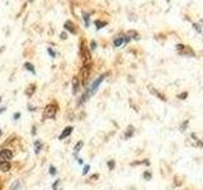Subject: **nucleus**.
Returning a JSON list of instances; mask_svg holds the SVG:
<instances>
[{"mask_svg": "<svg viewBox=\"0 0 203 190\" xmlns=\"http://www.w3.org/2000/svg\"><path fill=\"white\" fill-rule=\"evenodd\" d=\"M1 51H3V47H1V48H0V52H1Z\"/></svg>", "mask_w": 203, "mask_h": 190, "instance_id": "obj_33", "label": "nucleus"}, {"mask_svg": "<svg viewBox=\"0 0 203 190\" xmlns=\"http://www.w3.org/2000/svg\"><path fill=\"white\" fill-rule=\"evenodd\" d=\"M187 95H188V94H187V93H184V94L179 95V98H180V99H183V98H187Z\"/></svg>", "mask_w": 203, "mask_h": 190, "instance_id": "obj_27", "label": "nucleus"}, {"mask_svg": "<svg viewBox=\"0 0 203 190\" xmlns=\"http://www.w3.org/2000/svg\"><path fill=\"white\" fill-rule=\"evenodd\" d=\"M56 174H57V170H56V167H55L53 165H51V166H50V175H51V176H55Z\"/></svg>", "mask_w": 203, "mask_h": 190, "instance_id": "obj_17", "label": "nucleus"}, {"mask_svg": "<svg viewBox=\"0 0 203 190\" xmlns=\"http://www.w3.org/2000/svg\"><path fill=\"white\" fill-rule=\"evenodd\" d=\"M0 136H1V131H0Z\"/></svg>", "mask_w": 203, "mask_h": 190, "instance_id": "obj_34", "label": "nucleus"}, {"mask_svg": "<svg viewBox=\"0 0 203 190\" xmlns=\"http://www.w3.org/2000/svg\"><path fill=\"white\" fill-rule=\"evenodd\" d=\"M12 158H13V152L10 150L4 148L0 151V161H10Z\"/></svg>", "mask_w": 203, "mask_h": 190, "instance_id": "obj_3", "label": "nucleus"}, {"mask_svg": "<svg viewBox=\"0 0 203 190\" xmlns=\"http://www.w3.org/2000/svg\"><path fill=\"white\" fill-rule=\"evenodd\" d=\"M201 23H202V24H203V19H201Z\"/></svg>", "mask_w": 203, "mask_h": 190, "instance_id": "obj_32", "label": "nucleus"}, {"mask_svg": "<svg viewBox=\"0 0 203 190\" xmlns=\"http://www.w3.org/2000/svg\"><path fill=\"white\" fill-rule=\"evenodd\" d=\"M74 28H75V27H74V24H72V22H71V20H67V22L65 23V29H66V31H70L72 34H75V33H76V31H75Z\"/></svg>", "mask_w": 203, "mask_h": 190, "instance_id": "obj_8", "label": "nucleus"}, {"mask_svg": "<svg viewBox=\"0 0 203 190\" xmlns=\"http://www.w3.org/2000/svg\"><path fill=\"white\" fill-rule=\"evenodd\" d=\"M72 85H74L72 93H74V94H76V93L80 90V84H79V80H77V79H74V81H72Z\"/></svg>", "mask_w": 203, "mask_h": 190, "instance_id": "obj_9", "label": "nucleus"}, {"mask_svg": "<svg viewBox=\"0 0 203 190\" xmlns=\"http://www.w3.org/2000/svg\"><path fill=\"white\" fill-rule=\"evenodd\" d=\"M5 109H6L5 107H3V108H0V113H4V112H5Z\"/></svg>", "mask_w": 203, "mask_h": 190, "instance_id": "obj_29", "label": "nucleus"}, {"mask_svg": "<svg viewBox=\"0 0 203 190\" xmlns=\"http://www.w3.org/2000/svg\"><path fill=\"white\" fill-rule=\"evenodd\" d=\"M61 38H62V39H66V33H65V32L61 33Z\"/></svg>", "mask_w": 203, "mask_h": 190, "instance_id": "obj_28", "label": "nucleus"}, {"mask_svg": "<svg viewBox=\"0 0 203 190\" xmlns=\"http://www.w3.org/2000/svg\"><path fill=\"white\" fill-rule=\"evenodd\" d=\"M0 103H1V98H0Z\"/></svg>", "mask_w": 203, "mask_h": 190, "instance_id": "obj_35", "label": "nucleus"}, {"mask_svg": "<svg viewBox=\"0 0 203 190\" xmlns=\"http://www.w3.org/2000/svg\"><path fill=\"white\" fill-rule=\"evenodd\" d=\"M47 52L50 53V56H51V57H55V56H56V53H55V52H53V51H52V49H51L50 47L47 48Z\"/></svg>", "mask_w": 203, "mask_h": 190, "instance_id": "obj_23", "label": "nucleus"}, {"mask_svg": "<svg viewBox=\"0 0 203 190\" xmlns=\"http://www.w3.org/2000/svg\"><path fill=\"white\" fill-rule=\"evenodd\" d=\"M19 118H20V113H14L13 114V119H14V120H18Z\"/></svg>", "mask_w": 203, "mask_h": 190, "instance_id": "obj_25", "label": "nucleus"}, {"mask_svg": "<svg viewBox=\"0 0 203 190\" xmlns=\"http://www.w3.org/2000/svg\"><path fill=\"white\" fill-rule=\"evenodd\" d=\"M84 20H85V26L89 27V14H88V15L84 14Z\"/></svg>", "mask_w": 203, "mask_h": 190, "instance_id": "obj_22", "label": "nucleus"}, {"mask_svg": "<svg viewBox=\"0 0 203 190\" xmlns=\"http://www.w3.org/2000/svg\"><path fill=\"white\" fill-rule=\"evenodd\" d=\"M107 76V74H103L100 75L97 80H94L92 84H90V86H88V89H86V91H85V94L81 96V100L79 102V104H81V103H84V102H86L92 95H94L97 91H98V89H99V86H100V84L103 82V80H104V77Z\"/></svg>", "mask_w": 203, "mask_h": 190, "instance_id": "obj_1", "label": "nucleus"}, {"mask_svg": "<svg viewBox=\"0 0 203 190\" xmlns=\"http://www.w3.org/2000/svg\"><path fill=\"white\" fill-rule=\"evenodd\" d=\"M77 162H79V165H83V158H77Z\"/></svg>", "mask_w": 203, "mask_h": 190, "instance_id": "obj_30", "label": "nucleus"}, {"mask_svg": "<svg viewBox=\"0 0 203 190\" xmlns=\"http://www.w3.org/2000/svg\"><path fill=\"white\" fill-rule=\"evenodd\" d=\"M10 167H12L10 161H0V171L6 172V171L10 170Z\"/></svg>", "mask_w": 203, "mask_h": 190, "instance_id": "obj_5", "label": "nucleus"}, {"mask_svg": "<svg viewBox=\"0 0 203 190\" xmlns=\"http://www.w3.org/2000/svg\"><path fill=\"white\" fill-rule=\"evenodd\" d=\"M60 183H61V180H59V179H57V180H56V181L52 184V190H57V189H59V186H60Z\"/></svg>", "mask_w": 203, "mask_h": 190, "instance_id": "obj_19", "label": "nucleus"}, {"mask_svg": "<svg viewBox=\"0 0 203 190\" xmlns=\"http://www.w3.org/2000/svg\"><path fill=\"white\" fill-rule=\"evenodd\" d=\"M95 26H97V29H100L102 27L107 26V22H102V20H95Z\"/></svg>", "mask_w": 203, "mask_h": 190, "instance_id": "obj_15", "label": "nucleus"}, {"mask_svg": "<svg viewBox=\"0 0 203 190\" xmlns=\"http://www.w3.org/2000/svg\"><path fill=\"white\" fill-rule=\"evenodd\" d=\"M32 134H36V128H34V127L32 128Z\"/></svg>", "mask_w": 203, "mask_h": 190, "instance_id": "obj_31", "label": "nucleus"}, {"mask_svg": "<svg viewBox=\"0 0 203 190\" xmlns=\"http://www.w3.org/2000/svg\"><path fill=\"white\" fill-rule=\"evenodd\" d=\"M24 67H26V70H28L29 72H32V74H36V70H34V66L31 64V62H26L24 64Z\"/></svg>", "mask_w": 203, "mask_h": 190, "instance_id": "obj_12", "label": "nucleus"}, {"mask_svg": "<svg viewBox=\"0 0 203 190\" xmlns=\"http://www.w3.org/2000/svg\"><path fill=\"white\" fill-rule=\"evenodd\" d=\"M89 170H90V165H85L84 169H83V175H86L89 172Z\"/></svg>", "mask_w": 203, "mask_h": 190, "instance_id": "obj_20", "label": "nucleus"}, {"mask_svg": "<svg viewBox=\"0 0 203 190\" xmlns=\"http://www.w3.org/2000/svg\"><path fill=\"white\" fill-rule=\"evenodd\" d=\"M143 178H145V179H146V180H150V179H151V174H150V172H147V171H146V172H145V174H143Z\"/></svg>", "mask_w": 203, "mask_h": 190, "instance_id": "obj_24", "label": "nucleus"}, {"mask_svg": "<svg viewBox=\"0 0 203 190\" xmlns=\"http://www.w3.org/2000/svg\"><path fill=\"white\" fill-rule=\"evenodd\" d=\"M166 1H168V3H169V1H170V0H166Z\"/></svg>", "mask_w": 203, "mask_h": 190, "instance_id": "obj_36", "label": "nucleus"}, {"mask_svg": "<svg viewBox=\"0 0 203 190\" xmlns=\"http://www.w3.org/2000/svg\"><path fill=\"white\" fill-rule=\"evenodd\" d=\"M84 146V143H83V141H80V142H77L76 145H75V147H74V152H75V156L77 155V152L81 150V147Z\"/></svg>", "mask_w": 203, "mask_h": 190, "instance_id": "obj_13", "label": "nucleus"}, {"mask_svg": "<svg viewBox=\"0 0 203 190\" xmlns=\"http://www.w3.org/2000/svg\"><path fill=\"white\" fill-rule=\"evenodd\" d=\"M90 47H92V49H95V47H97V43H95V41H92V43H90Z\"/></svg>", "mask_w": 203, "mask_h": 190, "instance_id": "obj_26", "label": "nucleus"}, {"mask_svg": "<svg viewBox=\"0 0 203 190\" xmlns=\"http://www.w3.org/2000/svg\"><path fill=\"white\" fill-rule=\"evenodd\" d=\"M56 113H57V105L56 104H48L44 108V118L53 119L56 117Z\"/></svg>", "mask_w": 203, "mask_h": 190, "instance_id": "obj_2", "label": "nucleus"}, {"mask_svg": "<svg viewBox=\"0 0 203 190\" xmlns=\"http://www.w3.org/2000/svg\"><path fill=\"white\" fill-rule=\"evenodd\" d=\"M20 186H22L20 180H15V181L10 185V190H19V189H20Z\"/></svg>", "mask_w": 203, "mask_h": 190, "instance_id": "obj_10", "label": "nucleus"}, {"mask_svg": "<svg viewBox=\"0 0 203 190\" xmlns=\"http://www.w3.org/2000/svg\"><path fill=\"white\" fill-rule=\"evenodd\" d=\"M72 129H74V127H71V125H69L66 127L64 131H62V133L60 134V137H59V140H65L66 137H69L71 133H72Z\"/></svg>", "mask_w": 203, "mask_h": 190, "instance_id": "obj_4", "label": "nucleus"}, {"mask_svg": "<svg viewBox=\"0 0 203 190\" xmlns=\"http://www.w3.org/2000/svg\"><path fill=\"white\" fill-rule=\"evenodd\" d=\"M41 150H42V142L37 140V141L34 142V152L38 155V153L41 152Z\"/></svg>", "mask_w": 203, "mask_h": 190, "instance_id": "obj_11", "label": "nucleus"}, {"mask_svg": "<svg viewBox=\"0 0 203 190\" xmlns=\"http://www.w3.org/2000/svg\"><path fill=\"white\" fill-rule=\"evenodd\" d=\"M81 76H83V85H86V80H88V76H89V67H86V66L83 67Z\"/></svg>", "mask_w": 203, "mask_h": 190, "instance_id": "obj_6", "label": "nucleus"}, {"mask_svg": "<svg viewBox=\"0 0 203 190\" xmlns=\"http://www.w3.org/2000/svg\"><path fill=\"white\" fill-rule=\"evenodd\" d=\"M193 28H194V31L197 32V33H202V29H201V26L199 24H197V23H193Z\"/></svg>", "mask_w": 203, "mask_h": 190, "instance_id": "obj_18", "label": "nucleus"}, {"mask_svg": "<svg viewBox=\"0 0 203 190\" xmlns=\"http://www.w3.org/2000/svg\"><path fill=\"white\" fill-rule=\"evenodd\" d=\"M34 93V85H31L28 89H27V91H26V94L28 95V96H32V94Z\"/></svg>", "mask_w": 203, "mask_h": 190, "instance_id": "obj_16", "label": "nucleus"}, {"mask_svg": "<svg viewBox=\"0 0 203 190\" xmlns=\"http://www.w3.org/2000/svg\"><path fill=\"white\" fill-rule=\"evenodd\" d=\"M132 134H133V127H130V128H128V131H127V132H126V134H125V138L127 140V138L132 137Z\"/></svg>", "mask_w": 203, "mask_h": 190, "instance_id": "obj_14", "label": "nucleus"}, {"mask_svg": "<svg viewBox=\"0 0 203 190\" xmlns=\"http://www.w3.org/2000/svg\"><path fill=\"white\" fill-rule=\"evenodd\" d=\"M123 43H125V36H118V37L114 38V41H113V46L114 47H119Z\"/></svg>", "mask_w": 203, "mask_h": 190, "instance_id": "obj_7", "label": "nucleus"}, {"mask_svg": "<svg viewBox=\"0 0 203 190\" xmlns=\"http://www.w3.org/2000/svg\"><path fill=\"white\" fill-rule=\"evenodd\" d=\"M114 166H116V163H114V161H113V160L108 161V167H109V170H113V169H114Z\"/></svg>", "mask_w": 203, "mask_h": 190, "instance_id": "obj_21", "label": "nucleus"}]
</instances>
